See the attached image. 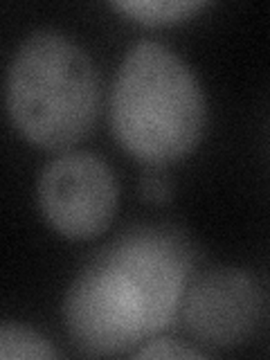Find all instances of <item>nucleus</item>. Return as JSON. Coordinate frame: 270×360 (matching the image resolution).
Wrapping results in <instances>:
<instances>
[{"instance_id": "f257e3e1", "label": "nucleus", "mask_w": 270, "mask_h": 360, "mask_svg": "<svg viewBox=\"0 0 270 360\" xmlns=\"http://www.w3.org/2000/svg\"><path fill=\"white\" fill-rule=\"evenodd\" d=\"M194 255L167 225H135L90 259L63 297L70 340L90 356H120L162 333L183 304Z\"/></svg>"}, {"instance_id": "f03ea898", "label": "nucleus", "mask_w": 270, "mask_h": 360, "mask_svg": "<svg viewBox=\"0 0 270 360\" xmlns=\"http://www.w3.org/2000/svg\"><path fill=\"white\" fill-rule=\"evenodd\" d=\"M108 117L124 151L162 167L196 149L207 104L196 75L174 50L140 41L124 54L112 79Z\"/></svg>"}, {"instance_id": "7ed1b4c3", "label": "nucleus", "mask_w": 270, "mask_h": 360, "mask_svg": "<svg viewBox=\"0 0 270 360\" xmlns=\"http://www.w3.org/2000/svg\"><path fill=\"white\" fill-rule=\"evenodd\" d=\"M7 112L27 142L65 151L93 131L101 79L90 54L59 30H37L7 68Z\"/></svg>"}, {"instance_id": "20e7f679", "label": "nucleus", "mask_w": 270, "mask_h": 360, "mask_svg": "<svg viewBox=\"0 0 270 360\" xmlns=\"http://www.w3.org/2000/svg\"><path fill=\"white\" fill-rule=\"evenodd\" d=\"M37 200L54 232L72 241H86L110 225L117 212L120 187L101 155L65 151L41 172Z\"/></svg>"}, {"instance_id": "39448f33", "label": "nucleus", "mask_w": 270, "mask_h": 360, "mask_svg": "<svg viewBox=\"0 0 270 360\" xmlns=\"http://www.w3.org/2000/svg\"><path fill=\"white\" fill-rule=\"evenodd\" d=\"M187 331L202 345L243 342L259 322L262 292L257 281L236 268H214L187 286L183 304Z\"/></svg>"}, {"instance_id": "423d86ee", "label": "nucleus", "mask_w": 270, "mask_h": 360, "mask_svg": "<svg viewBox=\"0 0 270 360\" xmlns=\"http://www.w3.org/2000/svg\"><path fill=\"white\" fill-rule=\"evenodd\" d=\"M205 7V3L196 0H135V3H112V9L129 16L142 25H174V22L187 20Z\"/></svg>"}, {"instance_id": "0eeeda50", "label": "nucleus", "mask_w": 270, "mask_h": 360, "mask_svg": "<svg viewBox=\"0 0 270 360\" xmlns=\"http://www.w3.org/2000/svg\"><path fill=\"white\" fill-rule=\"evenodd\" d=\"M61 356L45 338L18 322H5L0 329V358L3 360H50Z\"/></svg>"}, {"instance_id": "6e6552de", "label": "nucleus", "mask_w": 270, "mask_h": 360, "mask_svg": "<svg viewBox=\"0 0 270 360\" xmlns=\"http://www.w3.org/2000/svg\"><path fill=\"white\" fill-rule=\"evenodd\" d=\"M138 358H198L200 352L183 347L174 340H151L135 352Z\"/></svg>"}, {"instance_id": "1a4fd4ad", "label": "nucleus", "mask_w": 270, "mask_h": 360, "mask_svg": "<svg viewBox=\"0 0 270 360\" xmlns=\"http://www.w3.org/2000/svg\"><path fill=\"white\" fill-rule=\"evenodd\" d=\"M142 194L149 198V200H167L169 196V185H167V180L162 176H146L142 180Z\"/></svg>"}]
</instances>
